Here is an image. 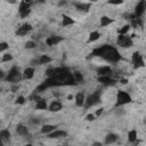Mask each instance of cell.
Instances as JSON below:
<instances>
[{"mask_svg":"<svg viewBox=\"0 0 146 146\" xmlns=\"http://www.w3.org/2000/svg\"><path fill=\"white\" fill-rule=\"evenodd\" d=\"M91 56L92 57H100V58H103L106 62L112 63V64L119 63L121 60V55H120L119 50L115 47L110 46V44H103V46L95 48L91 52Z\"/></svg>","mask_w":146,"mask_h":146,"instance_id":"1","label":"cell"},{"mask_svg":"<svg viewBox=\"0 0 146 146\" xmlns=\"http://www.w3.org/2000/svg\"><path fill=\"white\" fill-rule=\"evenodd\" d=\"M22 79H23V76H22V72H21L19 67L16 66V65H14V66H11V68L8 71L5 81L11 82V83H15V84H16V83L19 82Z\"/></svg>","mask_w":146,"mask_h":146,"instance_id":"2","label":"cell"},{"mask_svg":"<svg viewBox=\"0 0 146 146\" xmlns=\"http://www.w3.org/2000/svg\"><path fill=\"white\" fill-rule=\"evenodd\" d=\"M132 102V98L130 96V94L128 91H124V90H119L117 91V95H116V103H115V107H122L129 103Z\"/></svg>","mask_w":146,"mask_h":146,"instance_id":"3","label":"cell"},{"mask_svg":"<svg viewBox=\"0 0 146 146\" xmlns=\"http://www.w3.org/2000/svg\"><path fill=\"white\" fill-rule=\"evenodd\" d=\"M102 102V97H100V92L99 91H95L88 96H86V102H84V106L86 108H89V107H94L98 104H100Z\"/></svg>","mask_w":146,"mask_h":146,"instance_id":"4","label":"cell"},{"mask_svg":"<svg viewBox=\"0 0 146 146\" xmlns=\"http://www.w3.org/2000/svg\"><path fill=\"white\" fill-rule=\"evenodd\" d=\"M116 43L121 48H130L133 46V40L131 36H129V34H124V35L119 34L116 38Z\"/></svg>","mask_w":146,"mask_h":146,"instance_id":"5","label":"cell"},{"mask_svg":"<svg viewBox=\"0 0 146 146\" xmlns=\"http://www.w3.org/2000/svg\"><path fill=\"white\" fill-rule=\"evenodd\" d=\"M32 30H33V26H32L30 23H24V24H22L19 27H17L15 34H16L17 36H25V35H27Z\"/></svg>","mask_w":146,"mask_h":146,"instance_id":"6","label":"cell"},{"mask_svg":"<svg viewBox=\"0 0 146 146\" xmlns=\"http://www.w3.org/2000/svg\"><path fill=\"white\" fill-rule=\"evenodd\" d=\"M132 63H133V67L135 68H139V67H144L145 66L144 57H143V55H140L139 51H135L132 54Z\"/></svg>","mask_w":146,"mask_h":146,"instance_id":"7","label":"cell"},{"mask_svg":"<svg viewBox=\"0 0 146 146\" xmlns=\"http://www.w3.org/2000/svg\"><path fill=\"white\" fill-rule=\"evenodd\" d=\"M63 41V38L59 36V35H56V34H52V35H49L44 40V43L47 47H54V46H57L58 43H60Z\"/></svg>","mask_w":146,"mask_h":146,"instance_id":"8","label":"cell"},{"mask_svg":"<svg viewBox=\"0 0 146 146\" xmlns=\"http://www.w3.org/2000/svg\"><path fill=\"white\" fill-rule=\"evenodd\" d=\"M96 73L98 76H105V75H111L113 73V70L110 65H102L96 68Z\"/></svg>","mask_w":146,"mask_h":146,"instance_id":"9","label":"cell"},{"mask_svg":"<svg viewBox=\"0 0 146 146\" xmlns=\"http://www.w3.org/2000/svg\"><path fill=\"white\" fill-rule=\"evenodd\" d=\"M98 82H100L103 86L105 87H110V86H114L116 83V80L113 79L111 75H105V76H98L97 78Z\"/></svg>","mask_w":146,"mask_h":146,"instance_id":"10","label":"cell"},{"mask_svg":"<svg viewBox=\"0 0 146 146\" xmlns=\"http://www.w3.org/2000/svg\"><path fill=\"white\" fill-rule=\"evenodd\" d=\"M145 6H146V2L143 0V1H139L136 6V10H135V18H141V16L145 14Z\"/></svg>","mask_w":146,"mask_h":146,"instance_id":"11","label":"cell"},{"mask_svg":"<svg viewBox=\"0 0 146 146\" xmlns=\"http://www.w3.org/2000/svg\"><path fill=\"white\" fill-rule=\"evenodd\" d=\"M34 74H35V67H32V66L25 67L23 70V72H22V76H23L24 80H31V79H33Z\"/></svg>","mask_w":146,"mask_h":146,"instance_id":"12","label":"cell"},{"mask_svg":"<svg viewBox=\"0 0 146 146\" xmlns=\"http://www.w3.org/2000/svg\"><path fill=\"white\" fill-rule=\"evenodd\" d=\"M74 6H75L78 11L84 14V13L89 11V9L91 7V3H89V2H74Z\"/></svg>","mask_w":146,"mask_h":146,"instance_id":"13","label":"cell"},{"mask_svg":"<svg viewBox=\"0 0 146 146\" xmlns=\"http://www.w3.org/2000/svg\"><path fill=\"white\" fill-rule=\"evenodd\" d=\"M74 100H75V106L76 107H83L84 106V102H86V95H84V92L79 91L75 95Z\"/></svg>","mask_w":146,"mask_h":146,"instance_id":"14","label":"cell"},{"mask_svg":"<svg viewBox=\"0 0 146 146\" xmlns=\"http://www.w3.org/2000/svg\"><path fill=\"white\" fill-rule=\"evenodd\" d=\"M67 136V132L65 130H60V129H56L55 131H52L51 133L48 135V138L50 139H60Z\"/></svg>","mask_w":146,"mask_h":146,"instance_id":"15","label":"cell"},{"mask_svg":"<svg viewBox=\"0 0 146 146\" xmlns=\"http://www.w3.org/2000/svg\"><path fill=\"white\" fill-rule=\"evenodd\" d=\"M63 108V104L59 102V100H52L49 105H48V111H50V112H55V113H57V112H59L60 110Z\"/></svg>","mask_w":146,"mask_h":146,"instance_id":"16","label":"cell"},{"mask_svg":"<svg viewBox=\"0 0 146 146\" xmlns=\"http://www.w3.org/2000/svg\"><path fill=\"white\" fill-rule=\"evenodd\" d=\"M117 135L116 133H114V132H108L106 136H105V140H104V143L106 144V145H112V144H114V143H116L117 141Z\"/></svg>","mask_w":146,"mask_h":146,"instance_id":"17","label":"cell"},{"mask_svg":"<svg viewBox=\"0 0 146 146\" xmlns=\"http://www.w3.org/2000/svg\"><path fill=\"white\" fill-rule=\"evenodd\" d=\"M56 129H57V125H55V124H43V125L41 127L40 131H41V133L48 136L49 133H51V132L55 131Z\"/></svg>","mask_w":146,"mask_h":146,"instance_id":"18","label":"cell"},{"mask_svg":"<svg viewBox=\"0 0 146 146\" xmlns=\"http://www.w3.org/2000/svg\"><path fill=\"white\" fill-rule=\"evenodd\" d=\"M114 21H115L114 18H112V17H110V16L104 15V16H102V17H100L99 24H100V26H102V27H106V26L111 25L112 23H114Z\"/></svg>","mask_w":146,"mask_h":146,"instance_id":"19","label":"cell"},{"mask_svg":"<svg viewBox=\"0 0 146 146\" xmlns=\"http://www.w3.org/2000/svg\"><path fill=\"white\" fill-rule=\"evenodd\" d=\"M75 24V21L68 16V15H63L62 16V25L64 27H67V26H71V25H74Z\"/></svg>","mask_w":146,"mask_h":146,"instance_id":"20","label":"cell"},{"mask_svg":"<svg viewBox=\"0 0 146 146\" xmlns=\"http://www.w3.org/2000/svg\"><path fill=\"white\" fill-rule=\"evenodd\" d=\"M38 58H39V65H47V64H50L52 62V58L47 54L40 55Z\"/></svg>","mask_w":146,"mask_h":146,"instance_id":"21","label":"cell"},{"mask_svg":"<svg viewBox=\"0 0 146 146\" xmlns=\"http://www.w3.org/2000/svg\"><path fill=\"white\" fill-rule=\"evenodd\" d=\"M48 108V103L47 100L44 99H39V100H35V110H39V111H44Z\"/></svg>","mask_w":146,"mask_h":146,"instance_id":"22","label":"cell"},{"mask_svg":"<svg viewBox=\"0 0 146 146\" xmlns=\"http://www.w3.org/2000/svg\"><path fill=\"white\" fill-rule=\"evenodd\" d=\"M102 35H100V33L98 32V31H91L90 33H89V36H88V43H92V42H95V41H97L99 38H100Z\"/></svg>","mask_w":146,"mask_h":146,"instance_id":"23","label":"cell"},{"mask_svg":"<svg viewBox=\"0 0 146 146\" xmlns=\"http://www.w3.org/2000/svg\"><path fill=\"white\" fill-rule=\"evenodd\" d=\"M72 76H73V80L75 81V83L78 84V83H83V81H84V78H83V75H82V73L80 72V71H74V72H72Z\"/></svg>","mask_w":146,"mask_h":146,"instance_id":"24","label":"cell"},{"mask_svg":"<svg viewBox=\"0 0 146 146\" xmlns=\"http://www.w3.org/2000/svg\"><path fill=\"white\" fill-rule=\"evenodd\" d=\"M10 131L8 129H3V130H0V139L6 144L7 141H9L10 139Z\"/></svg>","mask_w":146,"mask_h":146,"instance_id":"25","label":"cell"},{"mask_svg":"<svg viewBox=\"0 0 146 146\" xmlns=\"http://www.w3.org/2000/svg\"><path fill=\"white\" fill-rule=\"evenodd\" d=\"M16 132L19 135V136H27L29 133V128L24 124H18L16 127Z\"/></svg>","mask_w":146,"mask_h":146,"instance_id":"26","label":"cell"},{"mask_svg":"<svg viewBox=\"0 0 146 146\" xmlns=\"http://www.w3.org/2000/svg\"><path fill=\"white\" fill-rule=\"evenodd\" d=\"M128 141L131 144L137 141V130L136 129H131L130 131H128Z\"/></svg>","mask_w":146,"mask_h":146,"instance_id":"27","label":"cell"},{"mask_svg":"<svg viewBox=\"0 0 146 146\" xmlns=\"http://www.w3.org/2000/svg\"><path fill=\"white\" fill-rule=\"evenodd\" d=\"M31 8V1H26V0H23L19 2L18 5V13L23 11V10H26V9H30Z\"/></svg>","mask_w":146,"mask_h":146,"instance_id":"28","label":"cell"},{"mask_svg":"<svg viewBox=\"0 0 146 146\" xmlns=\"http://www.w3.org/2000/svg\"><path fill=\"white\" fill-rule=\"evenodd\" d=\"M24 48H25L26 50H31V49H34V48H36V42H35L34 40H29V41H26V42H25V44H24Z\"/></svg>","mask_w":146,"mask_h":146,"instance_id":"29","label":"cell"},{"mask_svg":"<svg viewBox=\"0 0 146 146\" xmlns=\"http://www.w3.org/2000/svg\"><path fill=\"white\" fill-rule=\"evenodd\" d=\"M13 59H14V57H13V55H11L10 52H5V54L2 55V57H1V62H2V63L11 62Z\"/></svg>","mask_w":146,"mask_h":146,"instance_id":"30","label":"cell"},{"mask_svg":"<svg viewBox=\"0 0 146 146\" xmlns=\"http://www.w3.org/2000/svg\"><path fill=\"white\" fill-rule=\"evenodd\" d=\"M130 24H125V25H123L120 30H119V34H121V35H124V34H128V32H129V30H130Z\"/></svg>","mask_w":146,"mask_h":146,"instance_id":"31","label":"cell"},{"mask_svg":"<svg viewBox=\"0 0 146 146\" xmlns=\"http://www.w3.org/2000/svg\"><path fill=\"white\" fill-rule=\"evenodd\" d=\"M31 11H32V9L30 8V9L23 10V11H21V13H18V14H19V17H21V18H26V17H29V16H30Z\"/></svg>","mask_w":146,"mask_h":146,"instance_id":"32","label":"cell"},{"mask_svg":"<svg viewBox=\"0 0 146 146\" xmlns=\"http://www.w3.org/2000/svg\"><path fill=\"white\" fill-rule=\"evenodd\" d=\"M8 47H9L8 42H6V41L0 42V52H5V51L8 49Z\"/></svg>","mask_w":146,"mask_h":146,"instance_id":"33","label":"cell"},{"mask_svg":"<svg viewBox=\"0 0 146 146\" xmlns=\"http://www.w3.org/2000/svg\"><path fill=\"white\" fill-rule=\"evenodd\" d=\"M24 103H25V97L22 96V95H19V96L16 98V100H15V104H17V105H23Z\"/></svg>","mask_w":146,"mask_h":146,"instance_id":"34","label":"cell"},{"mask_svg":"<svg viewBox=\"0 0 146 146\" xmlns=\"http://www.w3.org/2000/svg\"><path fill=\"white\" fill-rule=\"evenodd\" d=\"M86 120H87V121H91V122H92V121H95V120H96V116H95V114H94V113H89V114H87V115H86Z\"/></svg>","mask_w":146,"mask_h":146,"instance_id":"35","label":"cell"},{"mask_svg":"<svg viewBox=\"0 0 146 146\" xmlns=\"http://www.w3.org/2000/svg\"><path fill=\"white\" fill-rule=\"evenodd\" d=\"M103 112H104V107H100V108H98L94 114H95L96 117H98V116H100V115L103 114Z\"/></svg>","mask_w":146,"mask_h":146,"instance_id":"36","label":"cell"},{"mask_svg":"<svg viewBox=\"0 0 146 146\" xmlns=\"http://www.w3.org/2000/svg\"><path fill=\"white\" fill-rule=\"evenodd\" d=\"M6 75H7V73L2 68H0V80H5L6 79Z\"/></svg>","mask_w":146,"mask_h":146,"instance_id":"37","label":"cell"},{"mask_svg":"<svg viewBox=\"0 0 146 146\" xmlns=\"http://www.w3.org/2000/svg\"><path fill=\"white\" fill-rule=\"evenodd\" d=\"M68 2L66 1V0H60V1H58V3H57V6L58 7H64V6H66Z\"/></svg>","mask_w":146,"mask_h":146,"instance_id":"38","label":"cell"},{"mask_svg":"<svg viewBox=\"0 0 146 146\" xmlns=\"http://www.w3.org/2000/svg\"><path fill=\"white\" fill-rule=\"evenodd\" d=\"M108 3L110 5H114V6H119V5H122L123 1L122 0H120V1H108Z\"/></svg>","mask_w":146,"mask_h":146,"instance_id":"39","label":"cell"},{"mask_svg":"<svg viewBox=\"0 0 146 146\" xmlns=\"http://www.w3.org/2000/svg\"><path fill=\"white\" fill-rule=\"evenodd\" d=\"M91 146H103V144H102L100 141H94V143L91 144Z\"/></svg>","mask_w":146,"mask_h":146,"instance_id":"40","label":"cell"},{"mask_svg":"<svg viewBox=\"0 0 146 146\" xmlns=\"http://www.w3.org/2000/svg\"><path fill=\"white\" fill-rule=\"evenodd\" d=\"M120 82H121L122 84H127L129 81H128V79H120Z\"/></svg>","mask_w":146,"mask_h":146,"instance_id":"41","label":"cell"},{"mask_svg":"<svg viewBox=\"0 0 146 146\" xmlns=\"http://www.w3.org/2000/svg\"><path fill=\"white\" fill-rule=\"evenodd\" d=\"M33 123H36V124H39L40 123V120L38 119V117H33V120H31Z\"/></svg>","mask_w":146,"mask_h":146,"instance_id":"42","label":"cell"},{"mask_svg":"<svg viewBox=\"0 0 146 146\" xmlns=\"http://www.w3.org/2000/svg\"><path fill=\"white\" fill-rule=\"evenodd\" d=\"M18 89V86L17 84H15V86H13V88H11V90H13V92H15L16 90Z\"/></svg>","mask_w":146,"mask_h":146,"instance_id":"43","label":"cell"},{"mask_svg":"<svg viewBox=\"0 0 146 146\" xmlns=\"http://www.w3.org/2000/svg\"><path fill=\"white\" fill-rule=\"evenodd\" d=\"M0 146H5V143H3L1 139H0Z\"/></svg>","mask_w":146,"mask_h":146,"instance_id":"44","label":"cell"},{"mask_svg":"<svg viewBox=\"0 0 146 146\" xmlns=\"http://www.w3.org/2000/svg\"><path fill=\"white\" fill-rule=\"evenodd\" d=\"M25 146H33V145H32V144H26Z\"/></svg>","mask_w":146,"mask_h":146,"instance_id":"45","label":"cell"},{"mask_svg":"<svg viewBox=\"0 0 146 146\" xmlns=\"http://www.w3.org/2000/svg\"><path fill=\"white\" fill-rule=\"evenodd\" d=\"M1 91H2V89H1V88H0V92H1Z\"/></svg>","mask_w":146,"mask_h":146,"instance_id":"46","label":"cell"}]
</instances>
